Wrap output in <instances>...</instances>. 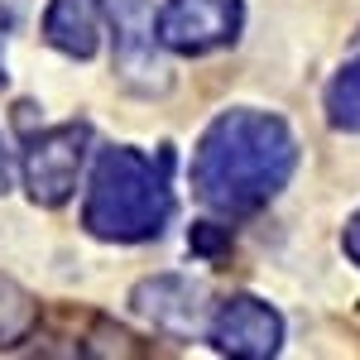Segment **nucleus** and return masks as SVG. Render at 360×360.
Here are the masks:
<instances>
[{"label": "nucleus", "mask_w": 360, "mask_h": 360, "mask_svg": "<svg viewBox=\"0 0 360 360\" xmlns=\"http://www.w3.org/2000/svg\"><path fill=\"white\" fill-rule=\"evenodd\" d=\"M298 168V139L269 111H221L193 154V193L226 217L259 212Z\"/></svg>", "instance_id": "f257e3e1"}, {"label": "nucleus", "mask_w": 360, "mask_h": 360, "mask_svg": "<svg viewBox=\"0 0 360 360\" xmlns=\"http://www.w3.org/2000/svg\"><path fill=\"white\" fill-rule=\"evenodd\" d=\"M173 217V188H168V154L149 159L139 149H106L96 159L91 188H86L82 226L115 245L154 240Z\"/></svg>", "instance_id": "f03ea898"}, {"label": "nucleus", "mask_w": 360, "mask_h": 360, "mask_svg": "<svg viewBox=\"0 0 360 360\" xmlns=\"http://www.w3.org/2000/svg\"><path fill=\"white\" fill-rule=\"evenodd\" d=\"M86 144H91V125L82 120H68L53 130H39L25 149V188L39 207H63L72 188H77V173L86 164Z\"/></svg>", "instance_id": "7ed1b4c3"}, {"label": "nucleus", "mask_w": 360, "mask_h": 360, "mask_svg": "<svg viewBox=\"0 0 360 360\" xmlns=\"http://www.w3.org/2000/svg\"><path fill=\"white\" fill-rule=\"evenodd\" d=\"M245 20V5L240 0H164L159 10V44L173 53H212L226 49Z\"/></svg>", "instance_id": "20e7f679"}, {"label": "nucleus", "mask_w": 360, "mask_h": 360, "mask_svg": "<svg viewBox=\"0 0 360 360\" xmlns=\"http://www.w3.org/2000/svg\"><path fill=\"white\" fill-rule=\"evenodd\" d=\"M207 332H212V346H217L221 356L269 360V356H278V346H283V317H278L269 303L240 293V298H231V303H221L212 312Z\"/></svg>", "instance_id": "39448f33"}, {"label": "nucleus", "mask_w": 360, "mask_h": 360, "mask_svg": "<svg viewBox=\"0 0 360 360\" xmlns=\"http://www.w3.org/2000/svg\"><path fill=\"white\" fill-rule=\"evenodd\" d=\"M130 307L149 327H159L168 336H193L207 327V288L193 283V278H178V274L139 283L130 293Z\"/></svg>", "instance_id": "423d86ee"}, {"label": "nucleus", "mask_w": 360, "mask_h": 360, "mask_svg": "<svg viewBox=\"0 0 360 360\" xmlns=\"http://www.w3.org/2000/svg\"><path fill=\"white\" fill-rule=\"evenodd\" d=\"M115 25V53L125 68V82H135L139 72H159L154 63V15L149 0H101Z\"/></svg>", "instance_id": "0eeeda50"}, {"label": "nucleus", "mask_w": 360, "mask_h": 360, "mask_svg": "<svg viewBox=\"0 0 360 360\" xmlns=\"http://www.w3.org/2000/svg\"><path fill=\"white\" fill-rule=\"evenodd\" d=\"M101 0H53L44 15V39L68 58H91L101 44Z\"/></svg>", "instance_id": "6e6552de"}, {"label": "nucleus", "mask_w": 360, "mask_h": 360, "mask_svg": "<svg viewBox=\"0 0 360 360\" xmlns=\"http://www.w3.org/2000/svg\"><path fill=\"white\" fill-rule=\"evenodd\" d=\"M327 115H332L336 130H351L360 135V58H351L327 86Z\"/></svg>", "instance_id": "1a4fd4ad"}, {"label": "nucleus", "mask_w": 360, "mask_h": 360, "mask_svg": "<svg viewBox=\"0 0 360 360\" xmlns=\"http://www.w3.org/2000/svg\"><path fill=\"white\" fill-rule=\"evenodd\" d=\"M34 317H39L34 298H29L20 283H10V278L0 274V346L25 341V336L34 332Z\"/></svg>", "instance_id": "9d476101"}, {"label": "nucleus", "mask_w": 360, "mask_h": 360, "mask_svg": "<svg viewBox=\"0 0 360 360\" xmlns=\"http://www.w3.org/2000/svg\"><path fill=\"white\" fill-rule=\"evenodd\" d=\"M341 245H346V255H351V259L360 264V212L351 217V221H346V236H341Z\"/></svg>", "instance_id": "9b49d317"}, {"label": "nucleus", "mask_w": 360, "mask_h": 360, "mask_svg": "<svg viewBox=\"0 0 360 360\" xmlns=\"http://www.w3.org/2000/svg\"><path fill=\"white\" fill-rule=\"evenodd\" d=\"M10 178H15V168H10V149H5V139H0V197L10 193Z\"/></svg>", "instance_id": "f8f14e48"}, {"label": "nucleus", "mask_w": 360, "mask_h": 360, "mask_svg": "<svg viewBox=\"0 0 360 360\" xmlns=\"http://www.w3.org/2000/svg\"><path fill=\"white\" fill-rule=\"evenodd\" d=\"M0 82H5V15H0Z\"/></svg>", "instance_id": "ddd939ff"}]
</instances>
